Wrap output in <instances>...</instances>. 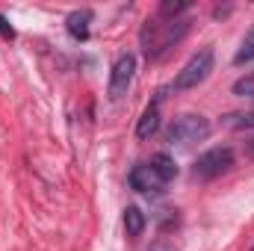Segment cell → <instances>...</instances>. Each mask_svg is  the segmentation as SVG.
<instances>
[{
  "instance_id": "obj_1",
  "label": "cell",
  "mask_w": 254,
  "mask_h": 251,
  "mask_svg": "<svg viewBox=\"0 0 254 251\" xmlns=\"http://www.w3.org/2000/svg\"><path fill=\"white\" fill-rule=\"evenodd\" d=\"M190 33V21H172V24H145L142 27V48L148 60L166 57L184 36Z\"/></svg>"
},
{
  "instance_id": "obj_2",
  "label": "cell",
  "mask_w": 254,
  "mask_h": 251,
  "mask_svg": "<svg viewBox=\"0 0 254 251\" xmlns=\"http://www.w3.org/2000/svg\"><path fill=\"white\" fill-rule=\"evenodd\" d=\"M213 63H216L213 48H201V51H198V54H192L190 60H187V65L178 71V77H175L172 89H175V92H190V89H195V86H201V83L210 77Z\"/></svg>"
},
{
  "instance_id": "obj_3",
  "label": "cell",
  "mask_w": 254,
  "mask_h": 251,
  "mask_svg": "<svg viewBox=\"0 0 254 251\" xmlns=\"http://www.w3.org/2000/svg\"><path fill=\"white\" fill-rule=\"evenodd\" d=\"M213 125L204 119V116H181L175 119L169 130H166V142L172 145H195V142H204L210 136Z\"/></svg>"
},
{
  "instance_id": "obj_4",
  "label": "cell",
  "mask_w": 254,
  "mask_h": 251,
  "mask_svg": "<svg viewBox=\"0 0 254 251\" xmlns=\"http://www.w3.org/2000/svg\"><path fill=\"white\" fill-rule=\"evenodd\" d=\"M234 166V151L231 148H210L204 151L195 163H192V178L198 181H213L219 175H225Z\"/></svg>"
},
{
  "instance_id": "obj_5",
  "label": "cell",
  "mask_w": 254,
  "mask_h": 251,
  "mask_svg": "<svg viewBox=\"0 0 254 251\" xmlns=\"http://www.w3.org/2000/svg\"><path fill=\"white\" fill-rule=\"evenodd\" d=\"M133 74H136V57L133 54H122L113 71H110V86H107V98L110 101H122L133 83Z\"/></svg>"
},
{
  "instance_id": "obj_6",
  "label": "cell",
  "mask_w": 254,
  "mask_h": 251,
  "mask_svg": "<svg viewBox=\"0 0 254 251\" xmlns=\"http://www.w3.org/2000/svg\"><path fill=\"white\" fill-rule=\"evenodd\" d=\"M127 184H130V189H136V192H142V195H160L163 187H166V181L154 172L151 163H145V166H133L130 175H127Z\"/></svg>"
},
{
  "instance_id": "obj_7",
  "label": "cell",
  "mask_w": 254,
  "mask_h": 251,
  "mask_svg": "<svg viewBox=\"0 0 254 251\" xmlns=\"http://www.w3.org/2000/svg\"><path fill=\"white\" fill-rule=\"evenodd\" d=\"M92 9H77V12H71L68 18H65V30H68V36L74 39V42H89V36H92Z\"/></svg>"
},
{
  "instance_id": "obj_8",
  "label": "cell",
  "mask_w": 254,
  "mask_h": 251,
  "mask_svg": "<svg viewBox=\"0 0 254 251\" xmlns=\"http://www.w3.org/2000/svg\"><path fill=\"white\" fill-rule=\"evenodd\" d=\"M160 98H163V95H160ZM160 98L142 113V119H139V125H136V139H142V142L151 139V136L160 130Z\"/></svg>"
},
{
  "instance_id": "obj_9",
  "label": "cell",
  "mask_w": 254,
  "mask_h": 251,
  "mask_svg": "<svg viewBox=\"0 0 254 251\" xmlns=\"http://www.w3.org/2000/svg\"><path fill=\"white\" fill-rule=\"evenodd\" d=\"M151 166H154V172H157V175H160V178H163L166 184L178 178V163H175V160H172V157H169L166 151L154 154V157H151Z\"/></svg>"
},
{
  "instance_id": "obj_10",
  "label": "cell",
  "mask_w": 254,
  "mask_h": 251,
  "mask_svg": "<svg viewBox=\"0 0 254 251\" xmlns=\"http://www.w3.org/2000/svg\"><path fill=\"white\" fill-rule=\"evenodd\" d=\"M145 225H148V219H145V213L139 210V207H127L125 210V228L130 237H139L142 231H145Z\"/></svg>"
},
{
  "instance_id": "obj_11",
  "label": "cell",
  "mask_w": 254,
  "mask_h": 251,
  "mask_svg": "<svg viewBox=\"0 0 254 251\" xmlns=\"http://www.w3.org/2000/svg\"><path fill=\"white\" fill-rule=\"evenodd\" d=\"M192 3L190 0H163L160 3V18H169V21H178V15L190 12Z\"/></svg>"
},
{
  "instance_id": "obj_12",
  "label": "cell",
  "mask_w": 254,
  "mask_h": 251,
  "mask_svg": "<svg viewBox=\"0 0 254 251\" xmlns=\"http://www.w3.org/2000/svg\"><path fill=\"white\" fill-rule=\"evenodd\" d=\"M249 60H254V24H252V30L246 33V39H243V45H240V51L234 54V63H237V65L249 63Z\"/></svg>"
},
{
  "instance_id": "obj_13",
  "label": "cell",
  "mask_w": 254,
  "mask_h": 251,
  "mask_svg": "<svg viewBox=\"0 0 254 251\" xmlns=\"http://www.w3.org/2000/svg\"><path fill=\"white\" fill-rule=\"evenodd\" d=\"M225 125L234 127V130H254V110L240 113V116H225Z\"/></svg>"
},
{
  "instance_id": "obj_14",
  "label": "cell",
  "mask_w": 254,
  "mask_h": 251,
  "mask_svg": "<svg viewBox=\"0 0 254 251\" xmlns=\"http://www.w3.org/2000/svg\"><path fill=\"white\" fill-rule=\"evenodd\" d=\"M234 95L237 98H252L254 101V74H246L234 83Z\"/></svg>"
},
{
  "instance_id": "obj_15",
  "label": "cell",
  "mask_w": 254,
  "mask_h": 251,
  "mask_svg": "<svg viewBox=\"0 0 254 251\" xmlns=\"http://www.w3.org/2000/svg\"><path fill=\"white\" fill-rule=\"evenodd\" d=\"M0 36H3L6 42H12V39H15V27L9 24V18H6V15H0Z\"/></svg>"
},
{
  "instance_id": "obj_16",
  "label": "cell",
  "mask_w": 254,
  "mask_h": 251,
  "mask_svg": "<svg viewBox=\"0 0 254 251\" xmlns=\"http://www.w3.org/2000/svg\"><path fill=\"white\" fill-rule=\"evenodd\" d=\"M252 154H254V145H252Z\"/></svg>"
},
{
  "instance_id": "obj_17",
  "label": "cell",
  "mask_w": 254,
  "mask_h": 251,
  "mask_svg": "<svg viewBox=\"0 0 254 251\" xmlns=\"http://www.w3.org/2000/svg\"><path fill=\"white\" fill-rule=\"evenodd\" d=\"M252 251H254V249H252Z\"/></svg>"
}]
</instances>
